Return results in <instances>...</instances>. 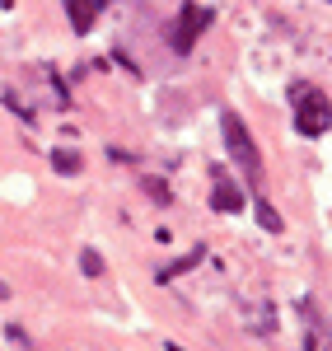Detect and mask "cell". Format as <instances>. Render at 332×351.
I'll return each instance as SVG.
<instances>
[{
	"label": "cell",
	"instance_id": "cell-1",
	"mask_svg": "<svg viewBox=\"0 0 332 351\" xmlns=\"http://www.w3.org/2000/svg\"><path fill=\"white\" fill-rule=\"evenodd\" d=\"M220 136H225V150H229L234 169L248 183V192L253 197H267V169H262V155L253 145V132L244 127V117L239 112H220Z\"/></svg>",
	"mask_w": 332,
	"mask_h": 351
},
{
	"label": "cell",
	"instance_id": "cell-2",
	"mask_svg": "<svg viewBox=\"0 0 332 351\" xmlns=\"http://www.w3.org/2000/svg\"><path fill=\"white\" fill-rule=\"evenodd\" d=\"M290 108H295V132L309 136V141H318V136L332 127V104L323 89H314V84H290Z\"/></svg>",
	"mask_w": 332,
	"mask_h": 351
},
{
	"label": "cell",
	"instance_id": "cell-3",
	"mask_svg": "<svg viewBox=\"0 0 332 351\" xmlns=\"http://www.w3.org/2000/svg\"><path fill=\"white\" fill-rule=\"evenodd\" d=\"M211 24H216V10H211V5L183 0V5H178V14H173V24H168V47H173L178 56H188L196 47V38H201Z\"/></svg>",
	"mask_w": 332,
	"mask_h": 351
},
{
	"label": "cell",
	"instance_id": "cell-4",
	"mask_svg": "<svg viewBox=\"0 0 332 351\" xmlns=\"http://www.w3.org/2000/svg\"><path fill=\"white\" fill-rule=\"evenodd\" d=\"M244 183L229 173V169H211V211H220V216H234V211H244Z\"/></svg>",
	"mask_w": 332,
	"mask_h": 351
},
{
	"label": "cell",
	"instance_id": "cell-5",
	"mask_svg": "<svg viewBox=\"0 0 332 351\" xmlns=\"http://www.w3.org/2000/svg\"><path fill=\"white\" fill-rule=\"evenodd\" d=\"M61 5H66V14H71V28H75V33H89L94 19H99V10H103L108 0H61Z\"/></svg>",
	"mask_w": 332,
	"mask_h": 351
},
{
	"label": "cell",
	"instance_id": "cell-6",
	"mask_svg": "<svg viewBox=\"0 0 332 351\" xmlns=\"http://www.w3.org/2000/svg\"><path fill=\"white\" fill-rule=\"evenodd\" d=\"M253 206H257V225H262L267 234H281V216H277V206H272L267 197H253Z\"/></svg>",
	"mask_w": 332,
	"mask_h": 351
},
{
	"label": "cell",
	"instance_id": "cell-7",
	"mask_svg": "<svg viewBox=\"0 0 332 351\" xmlns=\"http://www.w3.org/2000/svg\"><path fill=\"white\" fill-rule=\"evenodd\" d=\"M201 258H206V248L196 243V248H192V253H188V258H178V263H168V267L159 271V281H173V276H183V271H188V267H196Z\"/></svg>",
	"mask_w": 332,
	"mask_h": 351
},
{
	"label": "cell",
	"instance_id": "cell-8",
	"mask_svg": "<svg viewBox=\"0 0 332 351\" xmlns=\"http://www.w3.org/2000/svg\"><path fill=\"white\" fill-rule=\"evenodd\" d=\"M80 155H75V150H52V169L56 173H80Z\"/></svg>",
	"mask_w": 332,
	"mask_h": 351
},
{
	"label": "cell",
	"instance_id": "cell-9",
	"mask_svg": "<svg viewBox=\"0 0 332 351\" xmlns=\"http://www.w3.org/2000/svg\"><path fill=\"white\" fill-rule=\"evenodd\" d=\"M140 188L150 192V197H155L159 206H168V188H164V183H159V178H140Z\"/></svg>",
	"mask_w": 332,
	"mask_h": 351
},
{
	"label": "cell",
	"instance_id": "cell-10",
	"mask_svg": "<svg viewBox=\"0 0 332 351\" xmlns=\"http://www.w3.org/2000/svg\"><path fill=\"white\" fill-rule=\"evenodd\" d=\"M80 267H84V276H99V271H103V258H99V253H94V248H84Z\"/></svg>",
	"mask_w": 332,
	"mask_h": 351
},
{
	"label": "cell",
	"instance_id": "cell-11",
	"mask_svg": "<svg viewBox=\"0 0 332 351\" xmlns=\"http://www.w3.org/2000/svg\"><path fill=\"white\" fill-rule=\"evenodd\" d=\"M314 351H332V324H328V319L318 324V337H314Z\"/></svg>",
	"mask_w": 332,
	"mask_h": 351
},
{
	"label": "cell",
	"instance_id": "cell-12",
	"mask_svg": "<svg viewBox=\"0 0 332 351\" xmlns=\"http://www.w3.org/2000/svg\"><path fill=\"white\" fill-rule=\"evenodd\" d=\"M0 5H5V10H10V5H14V0H0Z\"/></svg>",
	"mask_w": 332,
	"mask_h": 351
},
{
	"label": "cell",
	"instance_id": "cell-13",
	"mask_svg": "<svg viewBox=\"0 0 332 351\" xmlns=\"http://www.w3.org/2000/svg\"><path fill=\"white\" fill-rule=\"evenodd\" d=\"M5 295H10V291H5V286H0V300H5Z\"/></svg>",
	"mask_w": 332,
	"mask_h": 351
},
{
	"label": "cell",
	"instance_id": "cell-14",
	"mask_svg": "<svg viewBox=\"0 0 332 351\" xmlns=\"http://www.w3.org/2000/svg\"><path fill=\"white\" fill-rule=\"evenodd\" d=\"M328 5H332V0H328Z\"/></svg>",
	"mask_w": 332,
	"mask_h": 351
}]
</instances>
